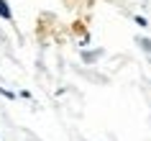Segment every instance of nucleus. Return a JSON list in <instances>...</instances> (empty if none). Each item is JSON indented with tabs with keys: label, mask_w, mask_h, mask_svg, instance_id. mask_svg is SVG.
I'll use <instances>...</instances> for the list:
<instances>
[{
	"label": "nucleus",
	"mask_w": 151,
	"mask_h": 141,
	"mask_svg": "<svg viewBox=\"0 0 151 141\" xmlns=\"http://www.w3.org/2000/svg\"><path fill=\"white\" fill-rule=\"evenodd\" d=\"M82 62L85 64H92V62H97L100 56H103V49H87V51H82Z\"/></svg>",
	"instance_id": "1"
},
{
	"label": "nucleus",
	"mask_w": 151,
	"mask_h": 141,
	"mask_svg": "<svg viewBox=\"0 0 151 141\" xmlns=\"http://www.w3.org/2000/svg\"><path fill=\"white\" fill-rule=\"evenodd\" d=\"M0 18L13 21V13H10V8H8V3H5V0H0Z\"/></svg>",
	"instance_id": "2"
},
{
	"label": "nucleus",
	"mask_w": 151,
	"mask_h": 141,
	"mask_svg": "<svg viewBox=\"0 0 151 141\" xmlns=\"http://www.w3.org/2000/svg\"><path fill=\"white\" fill-rule=\"evenodd\" d=\"M136 41H138V46H141L143 51H151V39H146V36H138Z\"/></svg>",
	"instance_id": "3"
},
{
	"label": "nucleus",
	"mask_w": 151,
	"mask_h": 141,
	"mask_svg": "<svg viewBox=\"0 0 151 141\" xmlns=\"http://www.w3.org/2000/svg\"><path fill=\"white\" fill-rule=\"evenodd\" d=\"M0 95H3L5 100H16V93H10V90H5V87H0Z\"/></svg>",
	"instance_id": "4"
},
{
	"label": "nucleus",
	"mask_w": 151,
	"mask_h": 141,
	"mask_svg": "<svg viewBox=\"0 0 151 141\" xmlns=\"http://www.w3.org/2000/svg\"><path fill=\"white\" fill-rule=\"evenodd\" d=\"M133 21H136V23H138V26H141V28H146V26H149V21H146V18H143V16H136Z\"/></svg>",
	"instance_id": "5"
}]
</instances>
